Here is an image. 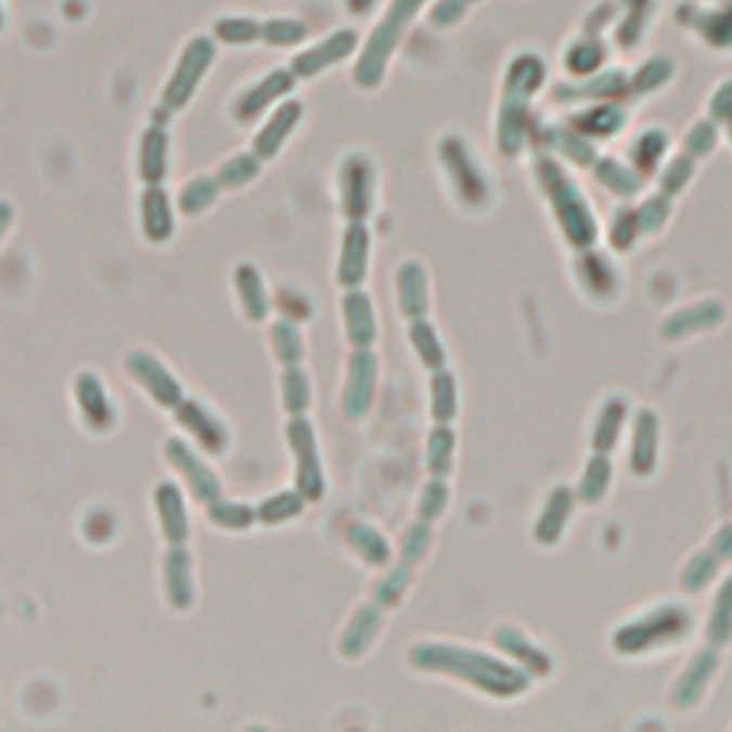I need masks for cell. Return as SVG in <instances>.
Wrapping results in <instances>:
<instances>
[{"label": "cell", "mask_w": 732, "mask_h": 732, "mask_svg": "<svg viewBox=\"0 0 732 732\" xmlns=\"http://www.w3.org/2000/svg\"><path fill=\"white\" fill-rule=\"evenodd\" d=\"M213 61H215L213 38H206V35L192 38L190 43L183 47L181 57H178V66H175V72L169 75V80H166L160 106L169 112H181L197 92V87H201V80L206 78V72H209Z\"/></svg>", "instance_id": "cell-4"}, {"label": "cell", "mask_w": 732, "mask_h": 732, "mask_svg": "<svg viewBox=\"0 0 732 732\" xmlns=\"http://www.w3.org/2000/svg\"><path fill=\"white\" fill-rule=\"evenodd\" d=\"M461 17V7H458L455 0H447V3H438L433 12V24L435 26H447L452 24V21H458Z\"/></svg>", "instance_id": "cell-38"}, {"label": "cell", "mask_w": 732, "mask_h": 732, "mask_svg": "<svg viewBox=\"0 0 732 732\" xmlns=\"http://www.w3.org/2000/svg\"><path fill=\"white\" fill-rule=\"evenodd\" d=\"M0 26H3V9H0Z\"/></svg>", "instance_id": "cell-41"}, {"label": "cell", "mask_w": 732, "mask_h": 732, "mask_svg": "<svg viewBox=\"0 0 732 732\" xmlns=\"http://www.w3.org/2000/svg\"><path fill=\"white\" fill-rule=\"evenodd\" d=\"M206 515H209L215 527L227 529V532H244V529H249L258 521L255 506L237 504V501H223V498H215L213 504H206Z\"/></svg>", "instance_id": "cell-31"}, {"label": "cell", "mask_w": 732, "mask_h": 732, "mask_svg": "<svg viewBox=\"0 0 732 732\" xmlns=\"http://www.w3.org/2000/svg\"><path fill=\"white\" fill-rule=\"evenodd\" d=\"M449 504V489L444 484V478H433L421 489V498H418V518L421 521H438L444 515Z\"/></svg>", "instance_id": "cell-37"}, {"label": "cell", "mask_w": 732, "mask_h": 732, "mask_svg": "<svg viewBox=\"0 0 732 732\" xmlns=\"http://www.w3.org/2000/svg\"><path fill=\"white\" fill-rule=\"evenodd\" d=\"M421 3H424V0H395L393 7H389L386 17L378 24V29L370 35V43L363 47L361 57H358V64H355L352 78L358 87L367 89V92L381 87L386 64H389V57H393L403 29H407V24H410Z\"/></svg>", "instance_id": "cell-2"}, {"label": "cell", "mask_w": 732, "mask_h": 732, "mask_svg": "<svg viewBox=\"0 0 732 732\" xmlns=\"http://www.w3.org/2000/svg\"><path fill=\"white\" fill-rule=\"evenodd\" d=\"M375 7V0H347V9L352 15H367Z\"/></svg>", "instance_id": "cell-40"}, {"label": "cell", "mask_w": 732, "mask_h": 732, "mask_svg": "<svg viewBox=\"0 0 732 732\" xmlns=\"http://www.w3.org/2000/svg\"><path fill=\"white\" fill-rule=\"evenodd\" d=\"M260 164L264 160L255 152H241V155H232L229 160H223L221 169L215 175H218L223 190H241V187H246V183H253L258 178Z\"/></svg>", "instance_id": "cell-32"}, {"label": "cell", "mask_w": 732, "mask_h": 732, "mask_svg": "<svg viewBox=\"0 0 732 732\" xmlns=\"http://www.w3.org/2000/svg\"><path fill=\"white\" fill-rule=\"evenodd\" d=\"M458 412V389L455 378L447 370L433 375V418L438 424H449Z\"/></svg>", "instance_id": "cell-34"}, {"label": "cell", "mask_w": 732, "mask_h": 732, "mask_svg": "<svg viewBox=\"0 0 732 732\" xmlns=\"http://www.w3.org/2000/svg\"><path fill=\"white\" fill-rule=\"evenodd\" d=\"M410 344L412 349H415L418 361L424 363L426 370H444L447 367V352H444V344L441 338H438V332H435V326L426 318H421V321H412L410 326Z\"/></svg>", "instance_id": "cell-25"}, {"label": "cell", "mask_w": 732, "mask_h": 732, "mask_svg": "<svg viewBox=\"0 0 732 732\" xmlns=\"http://www.w3.org/2000/svg\"><path fill=\"white\" fill-rule=\"evenodd\" d=\"M215 38L229 47H249L260 40V24L253 17H221L215 21Z\"/></svg>", "instance_id": "cell-35"}, {"label": "cell", "mask_w": 732, "mask_h": 732, "mask_svg": "<svg viewBox=\"0 0 732 732\" xmlns=\"http://www.w3.org/2000/svg\"><path fill=\"white\" fill-rule=\"evenodd\" d=\"M172 112L155 110L152 124L143 129L141 146H138V175L146 187H158L164 183L166 172H169V132H166V120Z\"/></svg>", "instance_id": "cell-10"}, {"label": "cell", "mask_w": 732, "mask_h": 732, "mask_svg": "<svg viewBox=\"0 0 732 732\" xmlns=\"http://www.w3.org/2000/svg\"><path fill=\"white\" fill-rule=\"evenodd\" d=\"M410 664L424 672H441V676L461 678L475 690L489 695L510 698L515 693H524L529 684L527 676H521L515 667L487 658V655L464 650L452 644H418L410 650Z\"/></svg>", "instance_id": "cell-1"}, {"label": "cell", "mask_w": 732, "mask_h": 732, "mask_svg": "<svg viewBox=\"0 0 732 732\" xmlns=\"http://www.w3.org/2000/svg\"><path fill=\"white\" fill-rule=\"evenodd\" d=\"M141 229L150 244H166L175 235L172 197L164 187H146L141 195Z\"/></svg>", "instance_id": "cell-20"}, {"label": "cell", "mask_w": 732, "mask_h": 732, "mask_svg": "<svg viewBox=\"0 0 732 732\" xmlns=\"http://www.w3.org/2000/svg\"><path fill=\"white\" fill-rule=\"evenodd\" d=\"M127 372L150 393L152 401L164 407V410H175L183 401L181 381L166 370L164 361H158L146 349H134V352L127 355Z\"/></svg>", "instance_id": "cell-8"}, {"label": "cell", "mask_w": 732, "mask_h": 732, "mask_svg": "<svg viewBox=\"0 0 732 732\" xmlns=\"http://www.w3.org/2000/svg\"><path fill=\"white\" fill-rule=\"evenodd\" d=\"M412 583V564L401 561V564H395L389 573H384L378 581L372 583V601L384 609H393V606L401 604V599L407 595Z\"/></svg>", "instance_id": "cell-27"}, {"label": "cell", "mask_w": 732, "mask_h": 732, "mask_svg": "<svg viewBox=\"0 0 732 732\" xmlns=\"http://www.w3.org/2000/svg\"><path fill=\"white\" fill-rule=\"evenodd\" d=\"M75 403L92 433H110L115 426V403H112L106 384L95 372H80L75 378Z\"/></svg>", "instance_id": "cell-13"}, {"label": "cell", "mask_w": 732, "mask_h": 732, "mask_svg": "<svg viewBox=\"0 0 732 732\" xmlns=\"http://www.w3.org/2000/svg\"><path fill=\"white\" fill-rule=\"evenodd\" d=\"M281 403L290 415H304L312 403V384H309L307 372L298 367H284L281 375Z\"/></svg>", "instance_id": "cell-30"}, {"label": "cell", "mask_w": 732, "mask_h": 732, "mask_svg": "<svg viewBox=\"0 0 732 732\" xmlns=\"http://www.w3.org/2000/svg\"><path fill=\"white\" fill-rule=\"evenodd\" d=\"M166 464L172 466L175 473L181 475L190 487L192 498L201 504H213L215 498H221V478L213 473V466L206 464L204 458L197 455L195 449L181 438H169L164 444Z\"/></svg>", "instance_id": "cell-7"}, {"label": "cell", "mask_w": 732, "mask_h": 732, "mask_svg": "<svg viewBox=\"0 0 732 732\" xmlns=\"http://www.w3.org/2000/svg\"><path fill=\"white\" fill-rule=\"evenodd\" d=\"M338 190H341V209L349 221H367L375 204V166L370 164L367 155L352 152L344 158L338 172Z\"/></svg>", "instance_id": "cell-5"}, {"label": "cell", "mask_w": 732, "mask_h": 732, "mask_svg": "<svg viewBox=\"0 0 732 732\" xmlns=\"http://www.w3.org/2000/svg\"><path fill=\"white\" fill-rule=\"evenodd\" d=\"M309 501L300 496L298 489H284V492H275V496L264 498L258 506H255V515L264 527H278V524H286V521H295L304 512Z\"/></svg>", "instance_id": "cell-24"}, {"label": "cell", "mask_w": 732, "mask_h": 732, "mask_svg": "<svg viewBox=\"0 0 732 732\" xmlns=\"http://www.w3.org/2000/svg\"><path fill=\"white\" fill-rule=\"evenodd\" d=\"M221 181H218V175H201V178H192L187 187L178 195V209L183 215H201L206 213L209 206L218 201L221 195Z\"/></svg>", "instance_id": "cell-26"}, {"label": "cell", "mask_w": 732, "mask_h": 732, "mask_svg": "<svg viewBox=\"0 0 732 732\" xmlns=\"http://www.w3.org/2000/svg\"><path fill=\"white\" fill-rule=\"evenodd\" d=\"M269 341H272L275 358L284 367H298L304 361V335H300L298 323L292 321V318H281V321L272 323Z\"/></svg>", "instance_id": "cell-29"}, {"label": "cell", "mask_w": 732, "mask_h": 732, "mask_svg": "<svg viewBox=\"0 0 732 732\" xmlns=\"http://www.w3.org/2000/svg\"><path fill=\"white\" fill-rule=\"evenodd\" d=\"M164 583L166 601L172 609H190L195 604V575H192V552L187 543L169 547L164 558Z\"/></svg>", "instance_id": "cell-14"}, {"label": "cell", "mask_w": 732, "mask_h": 732, "mask_svg": "<svg viewBox=\"0 0 732 732\" xmlns=\"http://www.w3.org/2000/svg\"><path fill=\"white\" fill-rule=\"evenodd\" d=\"M355 47H358V35H355L352 29H338V33H332L330 38H323L321 43L304 49L300 55H295L290 69L295 72L298 78H316L323 69H330L332 64L347 61L355 52Z\"/></svg>", "instance_id": "cell-12"}, {"label": "cell", "mask_w": 732, "mask_h": 732, "mask_svg": "<svg viewBox=\"0 0 732 732\" xmlns=\"http://www.w3.org/2000/svg\"><path fill=\"white\" fill-rule=\"evenodd\" d=\"M12 221H15V206L9 201H0V241L7 235V229L12 227Z\"/></svg>", "instance_id": "cell-39"}, {"label": "cell", "mask_w": 732, "mask_h": 732, "mask_svg": "<svg viewBox=\"0 0 732 732\" xmlns=\"http://www.w3.org/2000/svg\"><path fill=\"white\" fill-rule=\"evenodd\" d=\"M347 547L358 555V558L367 564V567H386L389 558H393V547L381 536L378 529L370 527V524H352L347 529Z\"/></svg>", "instance_id": "cell-23"}, {"label": "cell", "mask_w": 732, "mask_h": 732, "mask_svg": "<svg viewBox=\"0 0 732 732\" xmlns=\"http://www.w3.org/2000/svg\"><path fill=\"white\" fill-rule=\"evenodd\" d=\"M295 80H298V75L292 69H272L269 75L255 80L253 87L244 89L232 103V115H235L237 124H253L260 112H267L272 103L290 95L295 89Z\"/></svg>", "instance_id": "cell-9"}, {"label": "cell", "mask_w": 732, "mask_h": 732, "mask_svg": "<svg viewBox=\"0 0 732 732\" xmlns=\"http://www.w3.org/2000/svg\"><path fill=\"white\" fill-rule=\"evenodd\" d=\"M172 412L178 418V424L187 433L195 435V441L204 447V452H209V455H223L227 452L229 429L221 418H218V412H213L206 403L195 401V398H183Z\"/></svg>", "instance_id": "cell-11"}, {"label": "cell", "mask_w": 732, "mask_h": 732, "mask_svg": "<svg viewBox=\"0 0 732 732\" xmlns=\"http://www.w3.org/2000/svg\"><path fill=\"white\" fill-rule=\"evenodd\" d=\"M370 267V229L363 221H349L344 232V246H341L338 260V284L344 290H355L363 284Z\"/></svg>", "instance_id": "cell-15"}, {"label": "cell", "mask_w": 732, "mask_h": 732, "mask_svg": "<svg viewBox=\"0 0 732 732\" xmlns=\"http://www.w3.org/2000/svg\"><path fill=\"white\" fill-rule=\"evenodd\" d=\"M344 326H347V338L352 349L372 347L378 338V323H375V309H372L370 295L355 286L344 295Z\"/></svg>", "instance_id": "cell-21"}, {"label": "cell", "mask_w": 732, "mask_h": 732, "mask_svg": "<svg viewBox=\"0 0 732 732\" xmlns=\"http://www.w3.org/2000/svg\"><path fill=\"white\" fill-rule=\"evenodd\" d=\"M300 115H304V103L300 101H284L278 106L264 127L258 129L253 143V152L258 155L260 160H272L281 152L286 141H290V134L295 132V127L300 124Z\"/></svg>", "instance_id": "cell-17"}, {"label": "cell", "mask_w": 732, "mask_h": 732, "mask_svg": "<svg viewBox=\"0 0 732 732\" xmlns=\"http://www.w3.org/2000/svg\"><path fill=\"white\" fill-rule=\"evenodd\" d=\"M155 510H158L160 532H164L166 543L175 547V543L190 541V515H187V504H183V496L178 484L172 480H164L155 487Z\"/></svg>", "instance_id": "cell-18"}, {"label": "cell", "mask_w": 732, "mask_h": 732, "mask_svg": "<svg viewBox=\"0 0 732 732\" xmlns=\"http://www.w3.org/2000/svg\"><path fill=\"white\" fill-rule=\"evenodd\" d=\"M307 38V24H300L295 17H272L267 24H260V40L269 47H298Z\"/></svg>", "instance_id": "cell-33"}, {"label": "cell", "mask_w": 732, "mask_h": 732, "mask_svg": "<svg viewBox=\"0 0 732 732\" xmlns=\"http://www.w3.org/2000/svg\"><path fill=\"white\" fill-rule=\"evenodd\" d=\"M232 281H235V292L237 298H241L246 318L255 323L267 321L272 300H269L267 284H264V275L258 272V267H253V264H237L235 272H232Z\"/></svg>", "instance_id": "cell-22"}, {"label": "cell", "mask_w": 732, "mask_h": 732, "mask_svg": "<svg viewBox=\"0 0 732 732\" xmlns=\"http://www.w3.org/2000/svg\"><path fill=\"white\" fill-rule=\"evenodd\" d=\"M347 384L341 395V410L349 421H361L372 410L375 401V384H378V358L370 352V347L352 349L347 363Z\"/></svg>", "instance_id": "cell-6"}, {"label": "cell", "mask_w": 732, "mask_h": 732, "mask_svg": "<svg viewBox=\"0 0 732 732\" xmlns=\"http://www.w3.org/2000/svg\"><path fill=\"white\" fill-rule=\"evenodd\" d=\"M395 292H398V309L410 321H421L429 312V281L426 269L418 260H407L395 272Z\"/></svg>", "instance_id": "cell-19"}, {"label": "cell", "mask_w": 732, "mask_h": 732, "mask_svg": "<svg viewBox=\"0 0 732 732\" xmlns=\"http://www.w3.org/2000/svg\"><path fill=\"white\" fill-rule=\"evenodd\" d=\"M284 433L292 455H295V489L307 498L309 504H318L326 492V478H323L316 426L304 415H290Z\"/></svg>", "instance_id": "cell-3"}, {"label": "cell", "mask_w": 732, "mask_h": 732, "mask_svg": "<svg viewBox=\"0 0 732 732\" xmlns=\"http://www.w3.org/2000/svg\"><path fill=\"white\" fill-rule=\"evenodd\" d=\"M381 627H384V606H378L375 601L372 604H363L355 609V615L349 618L347 630L341 632L338 650L347 662H358L367 655V650L372 646V641L378 638Z\"/></svg>", "instance_id": "cell-16"}, {"label": "cell", "mask_w": 732, "mask_h": 732, "mask_svg": "<svg viewBox=\"0 0 732 732\" xmlns=\"http://www.w3.org/2000/svg\"><path fill=\"white\" fill-rule=\"evenodd\" d=\"M452 455H455V433L447 424H438L426 441V470L433 478H447L452 473Z\"/></svg>", "instance_id": "cell-28"}, {"label": "cell", "mask_w": 732, "mask_h": 732, "mask_svg": "<svg viewBox=\"0 0 732 732\" xmlns=\"http://www.w3.org/2000/svg\"><path fill=\"white\" fill-rule=\"evenodd\" d=\"M429 547H433V527H429V521L418 518L401 538V561L415 567L426 558Z\"/></svg>", "instance_id": "cell-36"}]
</instances>
